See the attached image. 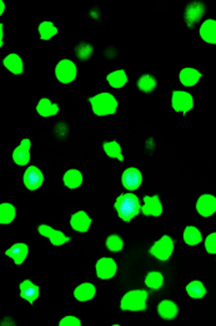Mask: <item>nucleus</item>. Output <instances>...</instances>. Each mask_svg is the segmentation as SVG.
Masks as SVG:
<instances>
[{
	"label": "nucleus",
	"instance_id": "obj_16",
	"mask_svg": "<svg viewBox=\"0 0 216 326\" xmlns=\"http://www.w3.org/2000/svg\"><path fill=\"white\" fill-rule=\"evenodd\" d=\"M205 13V7L202 5V3H191V4L187 5L186 10H185V15H184V19H185L186 24L189 25H194L195 23L199 22L200 19L202 18Z\"/></svg>",
	"mask_w": 216,
	"mask_h": 326
},
{
	"label": "nucleus",
	"instance_id": "obj_7",
	"mask_svg": "<svg viewBox=\"0 0 216 326\" xmlns=\"http://www.w3.org/2000/svg\"><path fill=\"white\" fill-rule=\"evenodd\" d=\"M116 271H118V265L116 261L111 257H101L96 262L95 272L100 280H110L116 275Z\"/></svg>",
	"mask_w": 216,
	"mask_h": 326
},
{
	"label": "nucleus",
	"instance_id": "obj_30",
	"mask_svg": "<svg viewBox=\"0 0 216 326\" xmlns=\"http://www.w3.org/2000/svg\"><path fill=\"white\" fill-rule=\"evenodd\" d=\"M124 179H125V186L129 187V189H136L141 184V174L137 169L135 168H130L125 172L124 174Z\"/></svg>",
	"mask_w": 216,
	"mask_h": 326
},
{
	"label": "nucleus",
	"instance_id": "obj_26",
	"mask_svg": "<svg viewBox=\"0 0 216 326\" xmlns=\"http://www.w3.org/2000/svg\"><path fill=\"white\" fill-rule=\"evenodd\" d=\"M186 294L192 299H202L206 294V288L204 283L199 280L190 281L186 286Z\"/></svg>",
	"mask_w": 216,
	"mask_h": 326
},
{
	"label": "nucleus",
	"instance_id": "obj_10",
	"mask_svg": "<svg viewBox=\"0 0 216 326\" xmlns=\"http://www.w3.org/2000/svg\"><path fill=\"white\" fill-rule=\"evenodd\" d=\"M196 211L202 217H210L216 211V198L212 195H202L196 201Z\"/></svg>",
	"mask_w": 216,
	"mask_h": 326
},
{
	"label": "nucleus",
	"instance_id": "obj_5",
	"mask_svg": "<svg viewBox=\"0 0 216 326\" xmlns=\"http://www.w3.org/2000/svg\"><path fill=\"white\" fill-rule=\"evenodd\" d=\"M115 210L125 221L131 220L137 211V200L132 195L119 197L115 202Z\"/></svg>",
	"mask_w": 216,
	"mask_h": 326
},
{
	"label": "nucleus",
	"instance_id": "obj_8",
	"mask_svg": "<svg viewBox=\"0 0 216 326\" xmlns=\"http://www.w3.org/2000/svg\"><path fill=\"white\" fill-rule=\"evenodd\" d=\"M38 232L41 236L46 237L54 246H62V245L67 244L70 241L69 237L64 234V232L59 231V229L50 227L48 225H40L38 227Z\"/></svg>",
	"mask_w": 216,
	"mask_h": 326
},
{
	"label": "nucleus",
	"instance_id": "obj_31",
	"mask_svg": "<svg viewBox=\"0 0 216 326\" xmlns=\"http://www.w3.org/2000/svg\"><path fill=\"white\" fill-rule=\"evenodd\" d=\"M137 87H139V89L144 93L153 92L156 87V79L150 74L141 75V77L137 79Z\"/></svg>",
	"mask_w": 216,
	"mask_h": 326
},
{
	"label": "nucleus",
	"instance_id": "obj_6",
	"mask_svg": "<svg viewBox=\"0 0 216 326\" xmlns=\"http://www.w3.org/2000/svg\"><path fill=\"white\" fill-rule=\"evenodd\" d=\"M171 107L176 113H187L194 107V98L185 90H174L171 97Z\"/></svg>",
	"mask_w": 216,
	"mask_h": 326
},
{
	"label": "nucleus",
	"instance_id": "obj_9",
	"mask_svg": "<svg viewBox=\"0 0 216 326\" xmlns=\"http://www.w3.org/2000/svg\"><path fill=\"white\" fill-rule=\"evenodd\" d=\"M23 181H24V186L27 187L28 190L35 191V190L40 189V187L43 186L44 174L43 172H41V169H39L38 167L31 166L24 172Z\"/></svg>",
	"mask_w": 216,
	"mask_h": 326
},
{
	"label": "nucleus",
	"instance_id": "obj_4",
	"mask_svg": "<svg viewBox=\"0 0 216 326\" xmlns=\"http://www.w3.org/2000/svg\"><path fill=\"white\" fill-rule=\"evenodd\" d=\"M78 75V67L70 59H61L55 65V77L62 84H70Z\"/></svg>",
	"mask_w": 216,
	"mask_h": 326
},
{
	"label": "nucleus",
	"instance_id": "obj_35",
	"mask_svg": "<svg viewBox=\"0 0 216 326\" xmlns=\"http://www.w3.org/2000/svg\"><path fill=\"white\" fill-rule=\"evenodd\" d=\"M59 325L60 326H79L82 325V320L78 319L74 315H66L62 319L59 320Z\"/></svg>",
	"mask_w": 216,
	"mask_h": 326
},
{
	"label": "nucleus",
	"instance_id": "obj_2",
	"mask_svg": "<svg viewBox=\"0 0 216 326\" xmlns=\"http://www.w3.org/2000/svg\"><path fill=\"white\" fill-rule=\"evenodd\" d=\"M148 297H149V293L147 290H142V289L127 291L121 297V310H124V311H144L148 306Z\"/></svg>",
	"mask_w": 216,
	"mask_h": 326
},
{
	"label": "nucleus",
	"instance_id": "obj_19",
	"mask_svg": "<svg viewBox=\"0 0 216 326\" xmlns=\"http://www.w3.org/2000/svg\"><path fill=\"white\" fill-rule=\"evenodd\" d=\"M96 295V288L90 283L80 284L74 290V297L80 302H87L93 300Z\"/></svg>",
	"mask_w": 216,
	"mask_h": 326
},
{
	"label": "nucleus",
	"instance_id": "obj_18",
	"mask_svg": "<svg viewBox=\"0 0 216 326\" xmlns=\"http://www.w3.org/2000/svg\"><path fill=\"white\" fill-rule=\"evenodd\" d=\"M200 38L207 44L214 45L216 41V22L214 19H207L200 27Z\"/></svg>",
	"mask_w": 216,
	"mask_h": 326
},
{
	"label": "nucleus",
	"instance_id": "obj_33",
	"mask_svg": "<svg viewBox=\"0 0 216 326\" xmlns=\"http://www.w3.org/2000/svg\"><path fill=\"white\" fill-rule=\"evenodd\" d=\"M93 56V46L90 44H80L77 48V57L80 61H88Z\"/></svg>",
	"mask_w": 216,
	"mask_h": 326
},
{
	"label": "nucleus",
	"instance_id": "obj_23",
	"mask_svg": "<svg viewBox=\"0 0 216 326\" xmlns=\"http://www.w3.org/2000/svg\"><path fill=\"white\" fill-rule=\"evenodd\" d=\"M17 217V208L9 202L0 203V225H9Z\"/></svg>",
	"mask_w": 216,
	"mask_h": 326
},
{
	"label": "nucleus",
	"instance_id": "obj_22",
	"mask_svg": "<svg viewBox=\"0 0 216 326\" xmlns=\"http://www.w3.org/2000/svg\"><path fill=\"white\" fill-rule=\"evenodd\" d=\"M83 181H84L83 173L80 171H78V169H69V171L65 172L64 177H62V182H64L65 186L71 190H75L82 186Z\"/></svg>",
	"mask_w": 216,
	"mask_h": 326
},
{
	"label": "nucleus",
	"instance_id": "obj_11",
	"mask_svg": "<svg viewBox=\"0 0 216 326\" xmlns=\"http://www.w3.org/2000/svg\"><path fill=\"white\" fill-rule=\"evenodd\" d=\"M140 210L147 216H154V217L161 216V213H163V205H161V201L160 198H159V196H145Z\"/></svg>",
	"mask_w": 216,
	"mask_h": 326
},
{
	"label": "nucleus",
	"instance_id": "obj_27",
	"mask_svg": "<svg viewBox=\"0 0 216 326\" xmlns=\"http://www.w3.org/2000/svg\"><path fill=\"white\" fill-rule=\"evenodd\" d=\"M103 150L110 158H114V160L118 161L124 160L123 151H121L119 142H116V141H108V142H105L103 146Z\"/></svg>",
	"mask_w": 216,
	"mask_h": 326
},
{
	"label": "nucleus",
	"instance_id": "obj_39",
	"mask_svg": "<svg viewBox=\"0 0 216 326\" xmlns=\"http://www.w3.org/2000/svg\"><path fill=\"white\" fill-rule=\"evenodd\" d=\"M4 10H5V4L3 0H0V15L4 14Z\"/></svg>",
	"mask_w": 216,
	"mask_h": 326
},
{
	"label": "nucleus",
	"instance_id": "obj_38",
	"mask_svg": "<svg viewBox=\"0 0 216 326\" xmlns=\"http://www.w3.org/2000/svg\"><path fill=\"white\" fill-rule=\"evenodd\" d=\"M0 325H14V321H13L12 319H7L4 320V321H2V324Z\"/></svg>",
	"mask_w": 216,
	"mask_h": 326
},
{
	"label": "nucleus",
	"instance_id": "obj_24",
	"mask_svg": "<svg viewBox=\"0 0 216 326\" xmlns=\"http://www.w3.org/2000/svg\"><path fill=\"white\" fill-rule=\"evenodd\" d=\"M106 82L109 83V85H111L115 89H120L126 85L127 83V74L125 73L124 69H116L114 72H111L110 74H108L106 77Z\"/></svg>",
	"mask_w": 216,
	"mask_h": 326
},
{
	"label": "nucleus",
	"instance_id": "obj_34",
	"mask_svg": "<svg viewBox=\"0 0 216 326\" xmlns=\"http://www.w3.org/2000/svg\"><path fill=\"white\" fill-rule=\"evenodd\" d=\"M205 250L209 255H215L216 252V234L211 232L209 236L205 239Z\"/></svg>",
	"mask_w": 216,
	"mask_h": 326
},
{
	"label": "nucleus",
	"instance_id": "obj_1",
	"mask_svg": "<svg viewBox=\"0 0 216 326\" xmlns=\"http://www.w3.org/2000/svg\"><path fill=\"white\" fill-rule=\"evenodd\" d=\"M93 112L99 117L113 116L118 109V101L113 95L108 92L98 93L90 98Z\"/></svg>",
	"mask_w": 216,
	"mask_h": 326
},
{
	"label": "nucleus",
	"instance_id": "obj_25",
	"mask_svg": "<svg viewBox=\"0 0 216 326\" xmlns=\"http://www.w3.org/2000/svg\"><path fill=\"white\" fill-rule=\"evenodd\" d=\"M184 241L189 246H196L202 241L201 231L195 226H187L184 229Z\"/></svg>",
	"mask_w": 216,
	"mask_h": 326
},
{
	"label": "nucleus",
	"instance_id": "obj_28",
	"mask_svg": "<svg viewBox=\"0 0 216 326\" xmlns=\"http://www.w3.org/2000/svg\"><path fill=\"white\" fill-rule=\"evenodd\" d=\"M145 285L150 290H159L164 285V276L160 271H152L145 277Z\"/></svg>",
	"mask_w": 216,
	"mask_h": 326
},
{
	"label": "nucleus",
	"instance_id": "obj_14",
	"mask_svg": "<svg viewBox=\"0 0 216 326\" xmlns=\"http://www.w3.org/2000/svg\"><path fill=\"white\" fill-rule=\"evenodd\" d=\"M70 226L80 234H85L89 231L92 226V218L85 211H78L70 218Z\"/></svg>",
	"mask_w": 216,
	"mask_h": 326
},
{
	"label": "nucleus",
	"instance_id": "obj_12",
	"mask_svg": "<svg viewBox=\"0 0 216 326\" xmlns=\"http://www.w3.org/2000/svg\"><path fill=\"white\" fill-rule=\"evenodd\" d=\"M31 141L29 138H23L20 145L13 152V160L18 166H25L30 161Z\"/></svg>",
	"mask_w": 216,
	"mask_h": 326
},
{
	"label": "nucleus",
	"instance_id": "obj_37",
	"mask_svg": "<svg viewBox=\"0 0 216 326\" xmlns=\"http://www.w3.org/2000/svg\"><path fill=\"white\" fill-rule=\"evenodd\" d=\"M3 44H4V27H3V24H0V48L3 46Z\"/></svg>",
	"mask_w": 216,
	"mask_h": 326
},
{
	"label": "nucleus",
	"instance_id": "obj_17",
	"mask_svg": "<svg viewBox=\"0 0 216 326\" xmlns=\"http://www.w3.org/2000/svg\"><path fill=\"white\" fill-rule=\"evenodd\" d=\"M179 79H180L181 84L185 87H194L201 79V73L192 67H185L179 73Z\"/></svg>",
	"mask_w": 216,
	"mask_h": 326
},
{
	"label": "nucleus",
	"instance_id": "obj_3",
	"mask_svg": "<svg viewBox=\"0 0 216 326\" xmlns=\"http://www.w3.org/2000/svg\"><path fill=\"white\" fill-rule=\"evenodd\" d=\"M174 247H175V244H174L173 237L165 235V236L160 237V239L150 247L149 252L156 260L168 261L171 257V255H173Z\"/></svg>",
	"mask_w": 216,
	"mask_h": 326
},
{
	"label": "nucleus",
	"instance_id": "obj_32",
	"mask_svg": "<svg viewBox=\"0 0 216 326\" xmlns=\"http://www.w3.org/2000/svg\"><path fill=\"white\" fill-rule=\"evenodd\" d=\"M106 249L111 252H120L124 247V241L118 235H110L105 241Z\"/></svg>",
	"mask_w": 216,
	"mask_h": 326
},
{
	"label": "nucleus",
	"instance_id": "obj_15",
	"mask_svg": "<svg viewBox=\"0 0 216 326\" xmlns=\"http://www.w3.org/2000/svg\"><path fill=\"white\" fill-rule=\"evenodd\" d=\"M3 64H4L5 69L10 72L12 74L19 75L24 72V62L23 58L17 53H10L3 59Z\"/></svg>",
	"mask_w": 216,
	"mask_h": 326
},
{
	"label": "nucleus",
	"instance_id": "obj_29",
	"mask_svg": "<svg viewBox=\"0 0 216 326\" xmlns=\"http://www.w3.org/2000/svg\"><path fill=\"white\" fill-rule=\"evenodd\" d=\"M38 33L43 40H50L58 34V28L51 22H43L39 24Z\"/></svg>",
	"mask_w": 216,
	"mask_h": 326
},
{
	"label": "nucleus",
	"instance_id": "obj_20",
	"mask_svg": "<svg viewBox=\"0 0 216 326\" xmlns=\"http://www.w3.org/2000/svg\"><path fill=\"white\" fill-rule=\"evenodd\" d=\"M36 112L40 117L44 118H49V117L55 116L59 112V106L56 103H53L50 99L41 98L39 99L38 106H36Z\"/></svg>",
	"mask_w": 216,
	"mask_h": 326
},
{
	"label": "nucleus",
	"instance_id": "obj_36",
	"mask_svg": "<svg viewBox=\"0 0 216 326\" xmlns=\"http://www.w3.org/2000/svg\"><path fill=\"white\" fill-rule=\"evenodd\" d=\"M23 286H24V296L28 297L29 300H35L38 297V294H36V290L33 288V283L29 280L23 281Z\"/></svg>",
	"mask_w": 216,
	"mask_h": 326
},
{
	"label": "nucleus",
	"instance_id": "obj_21",
	"mask_svg": "<svg viewBox=\"0 0 216 326\" xmlns=\"http://www.w3.org/2000/svg\"><path fill=\"white\" fill-rule=\"evenodd\" d=\"M158 312L163 319L173 320L178 315V305L171 300H163L158 305Z\"/></svg>",
	"mask_w": 216,
	"mask_h": 326
},
{
	"label": "nucleus",
	"instance_id": "obj_13",
	"mask_svg": "<svg viewBox=\"0 0 216 326\" xmlns=\"http://www.w3.org/2000/svg\"><path fill=\"white\" fill-rule=\"evenodd\" d=\"M28 254H29V247L24 242H17L5 251V256L10 257L15 265H23L27 260Z\"/></svg>",
	"mask_w": 216,
	"mask_h": 326
}]
</instances>
